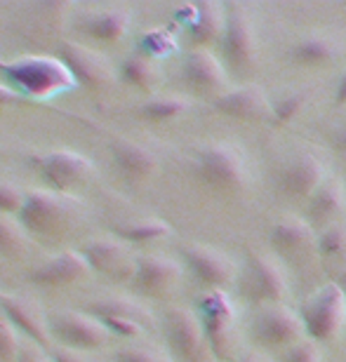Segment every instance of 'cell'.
I'll return each mask as SVG.
<instances>
[{"mask_svg":"<svg viewBox=\"0 0 346 362\" xmlns=\"http://www.w3.org/2000/svg\"><path fill=\"white\" fill-rule=\"evenodd\" d=\"M0 76L5 78V85L17 90L26 101L50 99L78 88L74 74L59 57L26 54L0 59Z\"/></svg>","mask_w":346,"mask_h":362,"instance_id":"obj_1","label":"cell"},{"mask_svg":"<svg viewBox=\"0 0 346 362\" xmlns=\"http://www.w3.org/2000/svg\"><path fill=\"white\" fill-rule=\"evenodd\" d=\"M78 212V200L69 198L64 193L45 191V188H35V191L24 193V205H21L17 221L19 226L31 235L38 238H54L74 221Z\"/></svg>","mask_w":346,"mask_h":362,"instance_id":"obj_2","label":"cell"},{"mask_svg":"<svg viewBox=\"0 0 346 362\" xmlns=\"http://www.w3.org/2000/svg\"><path fill=\"white\" fill-rule=\"evenodd\" d=\"M191 172L200 184L217 191L241 188L245 181V160L231 144H200L193 148Z\"/></svg>","mask_w":346,"mask_h":362,"instance_id":"obj_3","label":"cell"},{"mask_svg":"<svg viewBox=\"0 0 346 362\" xmlns=\"http://www.w3.org/2000/svg\"><path fill=\"white\" fill-rule=\"evenodd\" d=\"M304 332L313 341H333L346 325V294L337 282L318 287L299 308Z\"/></svg>","mask_w":346,"mask_h":362,"instance_id":"obj_4","label":"cell"},{"mask_svg":"<svg viewBox=\"0 0 346 362\" xmlns=\"http://www.w3.org/2000/svg\"><path fill=\"white\" fill-rule=\"evenodd\" d=\"M224 33H221L219 47L221 57L229 64L231 71L245 74L255 66L257 57V35L252 14L243 3H224Z\"/></svg>","mask_w":346,"mask_h":362,"instance_id":"obj_5","label":"cell"},{"mask_svg":"<svg viewBox=\"0 0 346 362\" xmlns=\"http://www.w3.org/2000/svg\"><path fill=\"white\" fill-rule=\"evenodd\" d=\"M163 334L175 362H207L210 349H207L198 313L182 306L168 308L163 315Z\"/></svg>","mask_w":346,"mask_h":362,"instance_id":"obj_6","label":"cell"},{"mask_svg":"<svg viewBox=\"0 0 346 362\" xmlns=\"http://www.w3.org/2000/svg\"><path fill=\"white\" fill-rule=\"evenodd\" d=\"M50 337L57 346L74 351H95L111 339V332L85 310H52L47 313Z\"/></svg>","mask_w":346,"mask_h":362,"instance_id":"obj_7","label":"cell"},{"mask_svg":"<svg viewBox=\"0 0 346 362\" xmlns=\"http://www.w3.org/2000/svg\"><path fill=\"white\" fill-rule=\"evenodd\" d=\"M31 165L38 172V177L45 181V186L54 193L67 195L71 188L85 184L95 175V165L90 158H85L78 151L57 148L45 151V153H35L31 158Z\"/></svg>","mask_w":346,"mask_h":362,"instance_id":"obj_8","label":"cell"},{"mask_svg":"<svg viewBox=\"0 0 346 362\" xmlns=\"http://www.w3.org/2000/svg\"><path fill=\"white\" fill-rule=\"evenodd\" d=\"M198 320L203 327L207 349L217 360H229L231 327H233V306L224 289H207L198 299Z\"/></svg>","mask_w":346,"mask_h":362,"instance_id":"obj_9","label":"cell"},{"mask_svg":"<svg viewBox=\"0 0 346 362\" xmlns=\"http://www.w3.org/2000/svg\"><path fill=\"white\" fill-rule=\"evenodd\" d=\"M57 57L67 64V69L74 74L78 85H85L90 90L106 88L113 81L111 62L95 47H88L76 40H64L57 47Z\"/></svg>","mask_w":346,"mask_h":362,"instance_id":"obj_10","label":"cell"},{"mask_svg":"<svg viewBox=\"0 0 346 362\" xmlns=\"http://www.w3.org/2000/svg\"><path fill=\"white\" fill-rule=\"evenodd\" d=\"M301 334H304L301 317L280 303L259 308L257 315L252 317V337L262 346H287L290 349L292 344L299 341Z\"/></svg>","mask_w":346,"mask_h":362,"instance_id":"obj_11","label":"cell"},{"mask_svg":"<svg viewBox=\"0 0 346 362\" xmlns=\"http://www.w3.org/2000/svg\"><path fill=\"white\" fill-rule=\"evenodd\" d=\"M179 255H182V262L191 271L193 278L207 289H221L224 285H229L236 273L233 262L226 255H221L219 250L207 247V245L186 243L182 245Z\"/></svg>","mask_w":346,"mask_h":362,"instance_id":"obj_12","label":"cell"},{"mask_svg":"<svg viewBox=\"0 0 346 362\" xmlns=\"http://www.w3.org/2000/svg\"><path fill=\"white\" fill-rule=\"evenodd\" d=\"M0 313L17 327L19 334H24L33 346L42 351L52 349V337H50L47 315L35 306L31 299L21 294H5L0 292Z\"/></svg>","mask_w":346,"mask_h":362,"instance_id":"obj_13","label":"cell"},{"mask_svg":"<svg viewBox=\"0 0 346 362\" xmlns=\"http://www.w3.org/2000/svg\"><path fill=\"white\" fill-rule=\"evenodd\" d=\"M182 76L184 83L189 85L193 92L200 94H224L226 92V71L221 62L214 57L210 49L193 47L184 54L182 62Z\"/></svg>","mask_w":346,"mask_h":362,"instance_id":"obj_14","label":"cell"},{"mask_svg":"<svg viewBox=\"0 0 346 362\" xmlns=\"http://www.w3.org/2000/svg\"><path fill=\"white\" fill-rule=\"evenodd\" d=\"M177 17L182 24H186L189 38L196 47L210 49L212 42L221 40L224 33V5L219 3H196V5H184L177 10Z\"/></svg>","mask_w":346,"mask_h":362,"instance_id":"obj_15","label":"cell"},{"mask_svg":"<svg viewBox=\"0 0 346 362\" xmlns=\"http://www.w3.org/2000/svg\"><path fill=\"white\" fill-rule=\"evenodd\" d=\"M179 275H182V266L175 259L163 255H144L134 262L132 285L137 292L146 296H161L177 285Z\"/></svg>","mask_w":346,"mask_h":362,"instance_id":"obj_16","label":"cell"},{"mask_svg":"<svg viewBox=\"0 0 346 362\" xmlns=\"http://www.w3.org/2000/svg\"><path fill=\"white\" fill-rule=\"evenodd\" d=\"M90 273V266L85 262V257L81 255V250L74 252H62L57 257H50L47 262H42L40 266L28 273V280L35 287L42 289H54V287H67L74 282L83 280Z\"/></svg>","mask_w":346,"mask_h":362,"instance_id":"obj_17","label":"cell"},{"mask_svg":"<svg viewBox=\"0 0 346 362\" xmlns=\"http://www.w3.org/2000/svg\"><path fill=\"white\" fill-rule=\"evenodd\" d=\"M278 184L283 188V193H287L290 198H311L325 184V165L311 153L294 156L280 170Z\"/></svg>","mask_w":346,"mask_h":362,"instance_id":"obj_18","label":"cell"},{"mask_svg":"<svg viewBox=\"0 0 346 362\" xmlns=\"http://www.w3.org/2000/svg\"><path fill=\"white\" fill-rule=\"evenodd\" d=\"M111 158L120 177L132 186H139L156 175L158 160L146 146L132 139H113L111 141Z\"/></svg>","mask_w":346,"mask_h":362,"instance_id":"obj_19","label":"cell"},{"mask_svg":"<svg viewBox=\"0 0 346 362\" xmlns=\"http://www.w3.org/2000/svg\"><path fill=\"white\" fill-rule=\"evenodd\" d=\"M212 106L217 113L241 120H257L266 113L271 115V101L257 85H241V88L226 90L224 94L214 97Z\"/></svg>","mask_w":346,"mask_h":362,"instance_id":"obj_20","label":"cell"},{"mask_svg":"<svg viewBox=\"0 0 346 362\" xmlns=\"http://www.w3.org/2000/svg\"><path fill=\"white\" fill-rule=\"evenodd\" d=\"M250 282H252V296L264 303H280L287 294V282L283 269L276 264V259L262 252L250 255Z\"/></svg>","mask_w":346,"mask_h":362,"instance_id":"obj_21","label":"cell"},{"mask_svg":"<svg viewBox=\"0 0 346 362\" xmlns=\"http://www.w3.org/2000/svg\"><path fill=\"white\" fill-rule=\"evenodd\" d=\"M129 24H132V14L127 7H102V10H95L88 17H83L81 31L99 42L115 45L127 35Z\"/></svg>","mask_w":346,"mask_h":362,"instance_id":"obj_22","label":"cell"},{"mask_svg":"<svg viewBox=\"0 0 346 362\" xmlns=\"http://www.w3.org/2000/svg\"><path fill=\"white\" fill-rule=\"evenodd\" d=\"M81 255L88 262L90 271L104 275H118L125 269L127 262V245L118 238H92L81 247Z\"/></svg>","mask_w":346,"mask_h":362,"instance_id":"obj_23","label":"cell"},{"mask_svg":"<svg viewBox=\"0 0 346 362\" xmlns=\"http://www.w3.org/2000/svg\"><path fill=\"white\" fill-rule=\"evenodd\" d=\"M269 240L273 250L283 252V255L292 257L304 252L313 245V228L311 223L299 219V216H280V219L271 226Z\"/></svg>","mask_w":346,"mask_h":362,"instance_id":"obj_24","label":"cell"},{"mask_svg":"<svg viewBox=\"0 0 346 362\" xmlns=\"http://www.w3.org/2000/svg\"><path fill=\"white\" fill-rule=\"evenodd\" d=\"M344 209V186L340 179H325L318 191L308 198V223L328 228Z\"/></svg>","mask_w":346,"mask_h":362,"instance_id":"obj_25","label":"cell"},{"mask_svg":"<svg viewBox=\"0 0 346 362\" xmlns=\"http://www.w3.org/2000/svg\"><path fill=\"white\" fill-rule=\"evenodd\" d=\"M287 57L297 66H328V64H333L340 57V45L330 35L313 33L294 42Z\"/></svg>","mask_w":346,"mask_h":362,"instance_id":"obj_26","label":"cell"},{"mask_svg":"<svg viewBox=\"0 0 346 362\" xmlns=\"http://www.w3.org/2000/svg\"><path fill=\"white\" fill-rule=\"evenodd\" d=\"M85 313L95 315L97 320H129L137 322L142 327L151 325V313L146 306H142L139 301H132L127 296H104V299H95L88 303Z\"/></svg>","mask_w":346,"mask_h":362,"instance_id":"obj_27","label":"cell"},{"mask_svg":"<svg viewBox=\"0 0 346 362\" xmlns=\"http://www.w3.org/2000/svg\"><path fill=\"white\" fill-rule=\"evenodd\" d=\"M118 76L122 83L132 85L137 90L151 92L156 88L158 78H161V71H158L156 59H151V57L142 54V52H134L120 62Z\"/></svg>","mask_w":346,"mask_h":362,"instance_id":"obj_28","label":"cell"},{"mask_svg":"<svg viewBox=\"0 0 346 362\" xmlns=\"http://www.w3.org/2000/svg\"><path fill=\"white\" fill-rule=\"evenodd\" d=\"M191 108V101L182 94H163V97H151L149 101L137 108V115L149 122H168L184 115Z\"/></svg>","mask_w":346,"mask_h":362,"instance_id":"obj_29","label":"cell"},{"mask_svg":"<svg viewBox=\"0 0 346 362\" xmlns=\"http://www.w3.org/2000/svg\"><path fill=\"white\" fill-rule=\"evenodd\" d=\"M113 235L122 243L144 245V243H154V240H161L165 235H170V223L163 219H139V221H129V223H115Z\"/></svg>","mask_w":346,"mask_h":362,"instance_id":"obj_30","label":"cell"},{"mask_svg":"<svg viewBox=\"0 0 346 362\" xmlns=\"http://www.w3.org/2000/svg\"><path fill=\"white\" fill-rule=\"evenodd\" d=\"M26 230L14 223L12 219L0 214V257L3 259H19L26 250Z\"/></svg>","mask_w":346,"mask_h":362,"instance_id":"obj_31","label":"cell"},{"mask_svg":"<svg viewBox=\"0 0 346 362\" xmlns=\"http://www.w3.org/2000/svg\"><path fill=\"white\" fill-rule=\"evenodd\" d=\"M177 49L175 35L165 28H151L139 38V52L151 57V59H163V57L172 54Z\"/></svg>","mask_w":346,"mask_h":362,"instance_id":"obj_32","label":"cell"},{"mask_svg":"<svg viewBox=\"0 0 346 362\" xmlns=\"http://www.w3.org/2000/svg\"><path fill=\"white\" fill-rule=\"evenodd\" d=\"M308 94L306 92H287L283 97L271 101V118L276 125H287L301 113V108L306 106Z\"/></svg>","mask_w":346,"mask_h":362,"instance_id":"obj_33","label":"cell"},{"mask_svg":"<svg viewBox=\"0 0 346 362\" xmlns=\"http://www.w3.org/2000/svg\"><path fill=\"white\" fill-rule=\"evenodd\" d=\"M316 250L323 259H340L346 257V228L340 223L323 228L321 235L316 238Z\"/></svg>","mask_w":346,"mask_h":362,"instance_id":"obj_34","label":"cell"},{"mask_svg":"<svg viewBox=\"0 0 346 362\" xmlns=\"http://www.w3.org/2000/svg\"><path fill=\"white\" fill-rule=\"evenodd\" d=\"M21 334L17 327L0 313V362H17L21 353Z\"/></svg>","mask_w":346,"mask_h":362,"instance_id":"obj_35","label":"cell"},{"mask_svg":"<svg viewBox=\"0 0 346 362\" xmlns=\"http://www.w3.org/2000/svg\"><path fill=\"white\" fill-rule=\"evenodd\" d=\"M113 362H175V360L163 356L161 351L149 349V346H127V349L113 353Z\"/></svg>","mask_w":346,"mask_h":362,"instance_id":"obj_36","label":"cell"},{"mask_svg":"<svg viewBox=\"0 0 346 362\" xmlns=\"http://www.w3.org/2000/svg\"><path fill=\"white\" fill-rule=\"evenodd\" d=\"M24 193L26 191H21L19 186L7 184V181H0V214L17 216L21 205H24Z\"/></svg>","mask_w":346,"mask_h":362,"instance_id":"obj_37","label":"cell"},{"mask_svg":"<svg viewBox=\"0 0 346 362\" xmlns=\"http://www.w3.org/2000/svg\"><path fill=\"white\" fill-rule=\"evenodd\" d=\"M283 362H321V353L311 341H297L283 353Z\"/></svg>","mask_w":346,"mask_h":362,"instance_id":"obj_38","label":"cell"},{"mask_svg":"<svg viewBox=\"0 0 346 362\" xmlns=\"http://www.w3.org/2000/svg\"><path fill=\"white\" fill-rule=\"evenodd\" d=\"M50 358H52V362H95L85 356L83 351L64 349V346H57V344L50 349Z\"/></svg>","mask_w":346,"mask_h":362,"instance_id":"obj_39","label":"cell"},{"mask_svg":"<svg viewBox=\"0 0 346 362\" xmlns=\"http://www.w3.org/2000/svg\"><path fill=\"white\" fill-rule=\"evenodd\" d=\"M17 362H52V358H50V351H42L38 349V346H21V353Z\"/></svg>","mask_w":346,"mask_h":362,"instance_id":"obj_40","label":"cell"},{"mask_svg":"<svg viewBox=\"0 0 346 362\" xmlns=\"http://www.w3.org/2000/svg\"><path fill=\"white\" fill-rule=\"evenodd\" d=\"M19 104H26V99L21 97L17 90H12L10 85L0 83V108H7V106H19Z\"/></svg>","mask_w":346,"mask_h":362,"instance_id":"obj_41","label":"cell"},{"mask_svg":"<svg viewBox=\"0 0 346 362\" xmlns=\"http://www.w3.org/2000/svg\"><path fill=\"white\" fill-rule=\"evenodd\" d=\"M333 144H335V151H337V153H346V122L335 132Z\"/></svg>","mask_w":346,"mask_h":362,"instance_id":"obj_42","label":"cell"},{"mask_svg":"<svg viewBox=\"0 0 346 362\" xmlns=\"http://www.w3.org/2000/svg\"><path fill=\"white\" fill-rule=\"evenodd\" d=\"M335 104L337 106L346 104V71H344V76L340 78V83H337V88H335Z\"/></svg>","mask_w":346,"mask_h":362,"instance_id":"obj_43","label":"cell"},{"mask_svg":"<svg viewBox=\"0 0 346 362\" xmlns=\"http://www.w3.org/2000/svg\"><path fill=\"white\" fill-rule=\"evenodd\" d=\"M335 282L342 287V292L346 294V257H344V264L340 266V273H337V280Z\"/></svg>","mask_w":346,"mask_h":362,"instance_id":"obj_44","label":"cell"},{"mask_svg":"<svg viewBox=\"0 0 346 362\" xmlns=\"http://www.w3.org/2000/svg\"><path fill=\"white\" fill-rule=\"evenodd\" d=\"M236 362H264V360L259 358L257 353H248V356H243L241 360H236Z\"/></svg>","mask_w":346,"mask_h":362,"instance_id":"obj_45","label":"cell"}]
</instances>
